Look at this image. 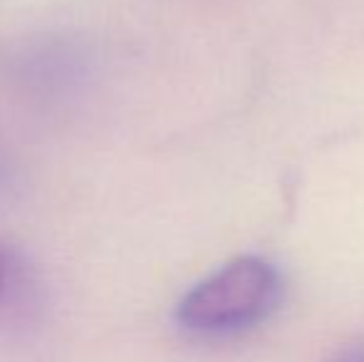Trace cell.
<instances>
[{
	"mask_svg": "<svg viewBox=\"0 0 364 362\" xmlns=\"http://www.w3.org/2000/svg\"><path fill=\"white\" fill-rule=\"evenodd\" d=\"M283 280L273 263L240 256L198 280L176 305V323L186 333L218 338L263 323L275 313Z\"/></svg>",
	"mask_w": 364,
	"mask_h": 362,
	"instance_id": "1",
	"label": "cell"
},
{
	"mask_svg": "<svg viewBox=\"0 0 364 362\" xmlns=\"http://www.w3.org/2000/svg\"><path fill=\"white\" fill-rule=\"evenodd\" d=\"M330 362H364V340H355V343L340 348Z\"/></svg>",
	"mask_w": 364,
	"mask_h": 362,
	"instance_id": "2",
	"label": "cell"
},
{
	"mask_svg": "<svg viewBox=\"0 0 364 362\" xmlns=\"http://www.w3.org/2000/svg\"><path fill=\"white\" fill-rule=\"evenodd\" d=\"M0 278H3V273H0Z\"/></svg>",
	"mask_w": 364,
	"mask_h": 362,
	"instance_id": "3",
	"label": "cell"
}]
</instances>
